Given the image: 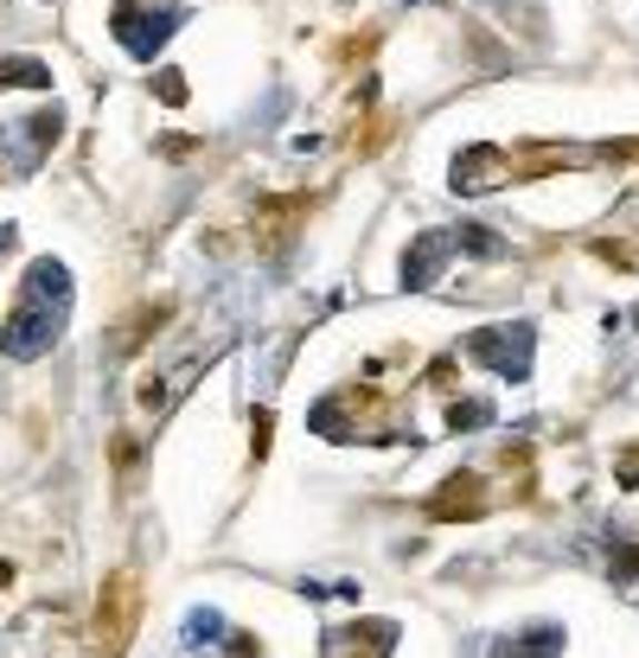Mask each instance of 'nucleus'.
<instances>
[{
  "instance_id": "nucleus-1",
  "label": "nucleus",
  "mask_w": 639,
  "mask_h": 658,
  "mask_svg": "<svg viewBox=\"0 0 639 658\" xmlns=\"http://www.w3.org/2000/svg\"><path fill=\"white\" fill-rule=\"evenodd\" d=\"M64 320H71V269L51 262V256H39V262L26 269V281H20L13 313L0 320V352L32 365V358H46L51 346H58Z\"/></svg>"
},
{
  "instance_id": "nucleus-2",
  "label": "nucleus",
  "mask_w": 639,
  "mask_h": 658,
  "mask_svg": "<svg viewBox=\"0 0 639 658\" xmlns=\"http://www.w3.org/2000/svg\"><path fill=\"white\" fill-rule=\"evenodd\" d=\"M173 26H179L173 0H116V13H109V32H116V46L128 58H153L173 39Z\"/></svg>"
},
{
  "instance_id": "nucleus-3",
  "label": "nucleus",
  "mask_w": 639,
  "mask_h": 658,
  "mask_svg": "<svg viewBox=\"0 0 639 658\" xmlns=\"http://www.w3.org/2000/svg\"><path fill=\"white\" fill-rule=\"evenodd\" d=\"M134 614H141V582H134V569H116V576L102 582L97 620H90V646H97V658H122L128 634H134Z\"/></svg>"
},
{
  "instance_id": "nucleus-4",
  "label": "nucleus",
  "mask_w": 639,
  "mask_h": 658,
  "mask_svg": "<svg viewBox=\"0 0 639 658\" xmlns=\"http://www.w3.org/2000/svg\"><path fill=\"white\" fill-rule=\"evenodd\" d=\"M531 352H537V332L518 320V327H486L467 339V358L486 365V371H499L506 383H525L531 378Z\"/></svg>"
},
{
  "instance_id": "nucleus-5",
  "label": "nucleus",
  "mask_w": 639,
  "mask_h": 658,
  "mask_svg": "<svg viewBox=\"0 0 639 658\" xmlns=\"http://www.w3.org/2000/svg\"><path fill=\"white\" fill-rule=\"evenodd\" d=\"M455 256V230H422L416 243H409V256H403V281L409 288H429L435 281V269Z\"/></svg>"
},
{
  "instance_id": "nucleus-6",
  "label": "nucleus",
  "mask_w": 639,
  "mask_h": 658,
  "mask_svg": "<svg viewBox=\"0 0 639 658\" xmlns=\"http://www.w3.org/2000/svg\"><path fill=\"white\" fill-rule=\"evenodd\" d=\"M499 173H511V160L499 148H473V153H460L455 160V186L460 192H492Z\"/></svg>"
},
{
  "instance_id": "nucleus-7",
  "label": "nucleus",
  "mask_w": 639,
  "mask_h": 658,
  "mask_svg": "<svg viewBox=\"0 0 639 658\" xmlns=\"http://www.w3.org/2000/svg\"><path fill=\"white\" fill-rule=\"evenodd\" d=\"M480 506H486V492H480V480H473V473H455V480H441V492L429 499L435 518H473Z\"/></svg>"
},
{
  "instance_id": "nucleus-8",
  "label": "nucleus",
  "mask_w": 639,
  "mask_h": 658,
  "mask_svg": "<svg viewBox=\"0 0 639 658\" xmlns=\"http://www.w3.org/2000/svg\"><path fill=\"white\" fill-rule=\"evenodd\" d=\"M160 320H167V301H160V307L148 301L141 313H128L122 327H116V352H141V346H148V332L160 327Z\"/></svg>"
},
{
  "instance_id": "nucleus-9",
  "label": "nucleus",
  "mask_w": 639,
  "mask_h": 658,
  "mask_svg": "<svg viewBox=\"0 0 639 658\" xmlns=\"http://www.w3.org/2000/svg\"><path fill=\"white\" fill-rule=\"evenodd\" d=\"M179 646H224V614L218 608H192L179 627Z\"/></svg>"
},
{
  "instance_id": "nucleus-10",
  "label": "nucleus",
  "mask_w": 639,
  "mask_h": 658,
  "mask_svg": "<svg viewBox=\"0 0 639 658\" xmlns=\"http://www.w3.org/2000/svg\"><path fill=\"white\" fill-rule=\"evenodd\" d=\"M0 83H20V90H46L51 71L39 58H0Z\"/></svg>"
},
{
  "instance_id": "nucleus-11",
  "label": "nucleus",
  "mask_w": 639,
  "mask_h": 658,
  "mask_svg": "<svg viewBox=\"0 0 639 658\" xmlns=\"http://www.w3.org/2000/svg\"><path fill=\"white\" fill-rule=\"evenodd\" d=\"M153 97L167 102V109H179V102H186V77H179V71H160V77H153Z\"/></svg>"
},
{
  "instance_id": "nucleus-12",
  "label": "nucleus",
  "mask_w": 639,
  "mask_h": 658,
  "mask_svg": "<svg viewBox=\"0 0 639 658\" xmlns=\"http://www.w3.org/2000/svg\"><path fill=\"white\" fill-rule=\"evenodd\" d=\"M448 422H455V429H480V422H492V409H486V403H455Z\"/></svg>"
},
{
  "instance_id": "nucleus-13",
  "label": "nucleus",
  "mask_w": 639,
  "mask_h": 658,
  "mask_svg": "<svg viewBox=\"0 0 639 658\" xmlns=\"http://www.w3.org/2000/svg\"><path fill=\"white\" fill-rule=\"evenodd\" d=\"M224 646H230V658H262V652H256V639H250V634H224Z\"/></svg>"
},
{
  "instance_id": "nucleus-14",
  "label": "nucleus",
  "mask_w": 639,
  "mask_h": 658,
  "mask_svg": "<svg viewBox=\"0 0 639 658\" xmlns=\"http://www.w3.org/2000/svg\"><path fill=\"white\" fill-rule=\"evenodd\" d=\"M13 250V225H0V256Z\"/></svg>"
}]
</instances>
